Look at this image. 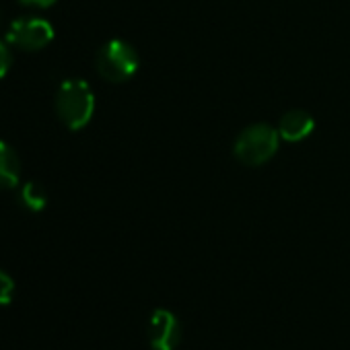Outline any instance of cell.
Instances as JSON below:
<instances>
[{
  "instance_id": "cell-1",
  "label": "cell",
  "mask_w": 350,
  "mask_h": 350,
  "mask_svg": "<svg viewBox=\"0 0 350 350\" xmlns=\"http://www.w3.org/2000/svg\"><path fill=\"white\" fill-rule=\"evenodd\" d=\"M56 113L68 130H83L95 113V93L83 79H68L56 91Z\"/></svg>"
},
{
  "instance_id": "cell-2",
  "label": "cell",
  "mask_w": 350,
  "mask_h": 350,
  "mask_svg": "<svg viewBox=\"0 0 350 350\" xmlns=\"http://www.w3.org/2000/svg\"><path fill=\"white\" fill-rule=\"evenodd\" d=\"M280 144V134L278 128L270 124H252L241 134L237 136L233 144V152L239 163L247 167H260L268 163Z\"/></svg>"
},
{
  "instance_id": "cell-3",
  "label": "cell",
  "mask_w": 350,
  "mask_h": 350,
  "mask_svg": "<svg viewBox=\"0 0 350 350\" xmlns=\"http://www.w3.org/2000/svg\"><path fill=\"white\" fill-rule=\"evenodd\" d=\"M97 72L107 83H124L132 79L140 66L138 52L124 40H109L97 52Z\"/></svg>"
},
{
  "instance_id": "cell-4",
  "label": "cell",
  "mask_w": 350,
  "mask_h": 350,
  "mask_svg": "<svg viewBox=\"0 0 350 350\" xmlns=\"http://www.w3.org/2000/svg\"><path fill=\"white\" fill-rule=\"evenodd\" d=\"M54 27L50 21L42 17H21L11 23L7 31L9 46L23 50V52H38L52 44Z\"/></svg>"
},
{
  "instance_id": "cell-5",
  "label": "cell",
  "mask_w": 350,
  "mask_h": 350,
  "mask_svg": "<svg viewBox=\"0 0 350 350\" xmlns=\"http://www.w3.org/2000/svg\"><path fill=\"white\" fill-rule=\"evenodd\" d=\"M146 340L152 350H178L184 340L180 317L169 309H154L146 321Z\"/></svg>"
},
{
  "instance_id": "cell-6",
  "label": "cell",
  "mask_w": 350,
  "mask_h": 350,
  "mask_svg": "<svg viewBox=\"0 0 350 350\" xmlns=\"http://www.w3.org/2000/svg\"><path fill=\"white\" fill-rule=\"evenodd\" d=\"M313 130H315V120L305 109L286 111L278 124V134L286 142H301V140L309 138Z\"/></svg>"
},
{
  "instance_id": "cell-7",
  "label": "cell",
  "mask_w": 350,
  "mask_h": 350,
  "mask_svg": "<svg viewBox=\"0 0 350 350\" xmlns=\"http://www.w3.org/2000/svg\"><path fill=\"white\" fill-rule=\"evenodd\" d=\"M21 182V159L17 150L0 140V190H11Z\"/></svg>"
},
{
  "instance_id": "cell-8",
  "label": "cell",
  "mask_w": 350,
  "mask_h": 350,
  "mask_svg": "<svg viewBox=\"0 0 350 350\" xmlns=\"http://www.w3.org/2000/svg\"><path fill=\"white\" fill-rule=\"evenodd\" d=\"M19 200H21L23 208H27V211H31V213H40V211H44L46 204H48L46 190H44L40 184H36V182L23 184L21 194H19Z\"/></svg>"
},
{
  "instance_id": "cell-9",
  "label": "cell",
  "mask_w": 350,
  "mask_h": 350,
  "mask_svg": "<svg viewBox=\"0 0 350 350\" xmlns=\"http://www.w3.org/2000/svg\"><path fill=\"white\" fill-rule=\"evenodd\" d=\"M15 295V280L0 268V305H9Z\"/></svg>"
},
{
  "instance_id": "cell-10",
  "label": "cell",
  "mask_w": 350,
  "mask_h": 350,
  "mask_svg": "<svg viewBox=\"0 0 350 350\" xmlns=\"http://www.w3.org/2000/svg\"><path fill=\"white\" fill-rule=\"evenodd\" d=\"M11 64H13V56H11V50H9V42L0 40V79L7 77Z\"/></svg>"
},
{
  "instance_id": "cell-11",
  "label": "cell",
  "mask_w": 350,
  "mask_h": 350,
  "mask_svg": "<svg viewBox=\"0 0 350 350\" xmlns=\"http://www.w3.org/2000/svg\"><path fill=\"white\" fill-rule=\"evenodd\" d=\"M19 3L27 7H36V9H50L56 5V0H19Z\"/></svg>"
},
{
  "instance_id": "cell-12",
  "label": "cell",
  "mask_w": 350,
  "mask_h": 350,
  "mask_svg": "<svg viewBox=\"0 0 350 350\" xmlns=\"http://www.w3.org/2000/svg\"><path fill=\"white\" fill-rule=\"evenodd\" d=\"M0 23H3V13H0Z\"/></svg>"
}]
</instances>
